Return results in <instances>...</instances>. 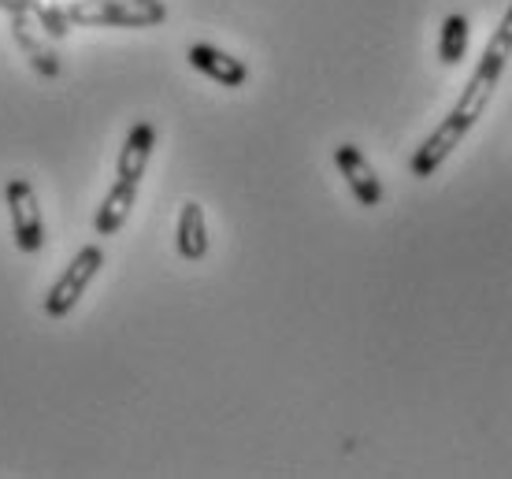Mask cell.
Instances as JSON below:
<instances>
[{
    "label": "cell",
    "mask_w": 512,
    "mask_h": 479,
    "mask_svg": "<svg viewBox=\"0 0 512 479\" xmlns=\"http://www.w3.org/2000/svg\"><path fill=\"white\" fill-rule=\"evenodd\" d=\"M509 60H512V4H509V12H505V19L498 23V30L490 34L487 49L479 56V64H475L472 78H468L464 93L457 97V104L449 108V116L442 119V123L427 134V142L412 153L409 168L416 179L435 175L449 156H453V149L468 138V130H472L475 123H479V116L487 112V104H490V97H494V90H498V82H501V75H505Z\"/></svg>",
    "instance_id": "1"
},
{
    "label": "cell",
    "mask_w": 512,
    "mask_h": 479,
    "mask_svg": "<svg viewBox=\"0 0 512 479\" xmlns=\"http://www.w3.org/2000/svg\"><path fill=\"white\" fill-rule=\"evenodd\" d=\"M156 149V127L153 123H134L130 134L123 138V149H119L116 160V182L104 197L101 212H97V234H119L127 227L130 212H134V201H138V186L149 171V160H153Z\"/></svg>",
    "instance_id": "2"
},
{
    "label": "cell",
    "mask_w": 512,
    "mask_h": 479,
    "mask_svg": "<svg viewBox=\"0 0 512 479\" xmlns=\"http://www.w3.org/2000/svg\"><path fill=\"white\" fill-rule=\"evenodd\" d=\"M71 26H123L149 30L167 23L164 0H71L64 8Z\"/></svg>",
    "instance_id": "3"
},
{
    "label": "cell",
    "mask_w": 512,
    "mask_h": 479,
    "mask_svg": "<svg viewBox=\"0 0 512 479\" xmlns=\"http://www.w3.org/2000/svg\"><path fill=\"white\" fill-rule=\"evenodd\" d=\"M101 264H104L101 246L78 249L75 260L67 264L64 272H60V279H56V283L49 286V294H45V312H49L52 320H64V316L75 312V305L82 301V294L90 290L93 275L101 272Z\"/></svg>",
    "instance_id": "4"
},
{
    "label": "cell",
    "mask_w": 512,
    "mask_h": 479,
    "mask_svg": "<svg viewBox=\"0 0 512 479\" xmlns=\"http://www.w3.org/2000/svg\"><path fill=\"white\" fill-rule=\"evenodd\" d=\"M4 201H8V216H12L15 246L23 249L26 257H38L41 249H45V220H41V205L34 186L26 179H12L4 186Z\"/></svg>",
    "instance_id": "5"
},
{
    "label": "cell",
    "mask_w": 512,
    "mask_h": 479,
    "mask_svg": "<svg viewBox=\"0 0 512 479\" xmlns=\"http://www.w3.org/2000/svg\"><path fill=\"white\" fill-rule=\"evenodd\" d=\"M334 164H338V171L346 175V186L353 190L357 205H364V208L383 205V182H379L375 168L368 164V156L360 153L357 145L353 142L338 145V149H334Z\"/></svg>",
    "instance_id": "6"
},
{
    "label": "cell",
    "mask_w": 512,
    "mask_h": 479,
    "mask_svg": "<svg viewBox=\"0 0 512 479\" xmlns=\"http://www.w3.org/2000/svg\"><path fill=\"white\" fill-rule=\"evenodd\" d=\"M12 38H15V45L23 49V56L30 60V67H34L41 78H60V71H64V67H60V56H56V49H52V38L26 12L12 15Z\"/></svg>",
    "instance_id": "7"
},
{
    "label": "cell",
    "mask_w": 512,
    "mask_h": 479,
    "mask_svg": "<svg viewBox=\"0 0 512 479\" xmlns=\"http://www.w3.org/2000/svg\"><path fill=\"white\" fill-rule=\"evenodd\" d=\"M186 60H190V67H197L205 78H212V82H219V86H227V90H238V86L249 82V67H245L238 56L216 49V45H208V41L190 45V49H186Z\"/></svg>",
    "instance_id": "8"
},
{
    "label": "cell",
    "mask_w": 512,
    "mask_h": 479,
    "mask_svg": "<svg viewBox=\"0 0 512 479\" xmlns=\"http://www.w3.org/2000/svg\"><path fill=\"white\" fill-rule=\"evenodd\" d=\"M175 249H179L182 260H205L208 253V220L205 208L197 201H186L179 212V227H175Z\"/></svg>",
    "instance_id": "9"
},
{
    "label": "cell",
    "mask_w": 512,
    "mask_h": 479,
    "mask_svg": "<svg viewBox=\"0 0 512 479\" xmlns=\"http://www.w3.org/2000/svg\"><path fill=\"white\" fill-rule=\"evenodd\" d=\"M468 38H472V26H468V15L453 12L442 19V34H438V60L446 67H457L468 52Z\"/></svg>",
    "instance_id": "10"
},
{
    "label": "cell",
    "mask_w": 512,
    "mask_h": 479,
    "mask_svg": "<svg viewBox=\"0 0 512 479\" xmlns=\"http://www.w3.org/2000/svg\"><path fill=\"white\" fill-rule=\"evenodd\" d=\"M26 15H30L52 41L67 38V30H71V19H67V12L60 8V0H26Z\"/></svg>",
    "instance_id": "11"
},
{
    "label": "cell",
    "mask_w": 512,
    "mask_h": 479,
    "mask_svg": "<svg viewBox=\"0 0 512 479\" xmlns=\"http://www.w3.org/2000/svg\"><path fill=\"white\" fill-rule=\"evenodd\" d=\"M0 12H8V15L26 12V0H0Z\"/></svg>",
    "instance_id": "12"
}]
</instances>
